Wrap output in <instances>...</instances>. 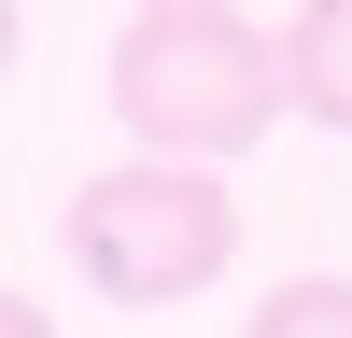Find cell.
<instances>
[{
	"instance_id": "cell-7",
	"label": "cell",
	"mask_w": 352,
	"mask_h": 338,
	"mask_svg": "<svg viewBox=\"0 0 352 338\" xmlns=\"http://www.w3.org/2000/svg\"><path fill=\"white\" fill-rule=\"evenodd\" d=\"M141 14H184V0H141Z\"/></svg>"
},
{
	"instance_id": "cell-2",
	"label": "cell",
	"mask_w": 352,
	"mask_h": 338,
	"mask_svg": "<svg viewBox=\"0 0 352 338\" xmlns=\"http://www.w3.org/2000/svg\"><path fill=\"white\" fill-rule=\"evenodd\" d=\"M56 225H71V268L113 310H184V296H212L240 268V197L197 155H113L99 183H71Z\"/></svg>"
},
{
	"instance_id": "cell-3",
	"label": "cell",
	"mask_w": 352,
	"mask_h": 338,
	"mask_svg": "<svg viewBox=\"0 0 352 338\" xmlns=\"http://www.w3.org/2000/svg\"><path fill=\"white\" fill-rule=\"evenodd\" d=\"M282 113L352 141V0H296V28H282Z\"/></svg>"
},
{
	"instance_id": "cell-5",
	"label": "cell",
	"mask_w": 352,
	"mask_h": 338,
	"mask_svg": "<svg viewBox=\"0 0 352 338\" xmlns=\"http://www.w3.org/2000/svg\"><path fill=\"white\" fill-rule=\"evenodd\" d=\"M0 338H56V310L43 296H0Z\"/></svg>"
},
{
	"instance_id": "cell-4",
	"label": "cell",
	"mask_w": 352,
	"mask_h": 338,
	"mask_svg": "<svg viewBox=\"0 0 352 338\" xmlns=\"http://www.w3.org/2000/svg\"><path fill=\"white\" fill-rule=\"evenodd\" d=\"M240 338H352V268H296V282H268Z\"/></svg>"
},
{
	"instance_id": "cell-1",
	"label": "cell",
	"mask_w": 352,
	"mask_h": 338,
	"mask_svg": "<svg viewBox=\"0 0 352 338\" xmlns=\"http://www.w3.org/2000/svg\"><path fill=\"white\" fill-rule=\"evenodd\" d=\"M113 113H127V155H254L282 127V43L240 28L226 0H184V14H127L113 43Z\"/></svg>"
},
{
	"instance_id": "cell-6",
	"label": "cell",
	"mask_w": 352,
	"mask_h": 338,
	"mask_svg": "<svg viewBox=\"0 0 352 338\" xmlns=\"http://www.w3.org/2000/svg\"><path fill=\"white\" fill-rule=\"evenodd\" d=\"M14 56H28V14H14V0H0V71H14Z\"/></svg>"
}]
</instances>
